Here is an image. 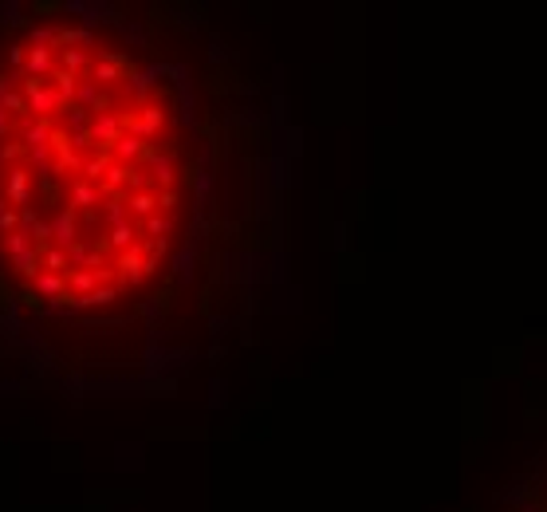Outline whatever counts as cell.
I'll list each match as a JSON object with an SVG mask.
<instances>
[{"instance_id": "6da1fadb", "label": "cell", "mask_w": 547, "mask_h": 512, "mask_svg": "<svg viewBox=\"0 0 547 512\" xmlns=\"http://www.w3.org/2000/svg\"><path fill=\"white\" fill-rule=\"evenodd\" d=\"M20 87H24V99H28V111H36L40 119H44V114H51V111H63V107H71V103L63 99L60 91L48 87V79H32V75H24Z\"/></svg>"}, {"instance_id": "7a4b0ae2", "label": "cell", "mask_w": 547, "mask_h": 512, "mask_svg": "<svg viewBox=\"0 0 547 512\" xmlns=\"http://www.w3.org/2000/svg\"><path fill=\"white\" fill-rule=\"evenodd\" d=\"M28 197H32V173L24 166H12L4 173V201L16 205V213H20V209H28Z\"/></svg>"}, {"instance_id": "3957f363", "label": "cell", "mask_w": 547, "mask_h": 512, "mask_svg": "<svg viewBox=\"0 0 547 512\" xmlns=\"http://www.w3.org/2000/svg\"><path fill=\"white\" fill-rule=\"evenodd\" d=\"M114 268H119L122 284H138L142 276H150V272L158 268V264H154V261H142V244H134L130 252H122V256H119V264H114Z\"/></svg>"}, {"instance_id": "277c9868", "label": "cell", "mask_w": 547, "mask_h": 512, "mask_svg": "<svg viewBox=\"0 0 547 512\" xmlns=\"http://www.w3.org/2000/svg\"><path fill=\"white\" fill-rule=\"evenodd\" d=\"M51 71H55V51H51V48H28L24 75H32V79H48Z\"/></svg>"}, {"instance_id": "5b68a950", "label": "cell", "mask_w": 547, "mask_h": 512, "mask_svg": "<svg viewBox=\"0 0 547 512\" xmlns=\"http://www.w3.org/2000/svg\"><path fill=\"white\" fill-rule=\"evenodd\" d=\"M51 237H55V249H71L75 244V209H60L51 217Z\"/></svg>"}, {"instance_id": "8992f818", "label": "cell", "mask_w": 547, "mask_h": 512, "mask_svg": "<svg viewBox=\"0 0 547 512\" xmlns=\"http://www.w3.org/2000/svg\"><path fill=\"white\" fill-rule=\"evenodd\" d=\"M99 197H107V193H103V185L75 181V185H71V197H67V209H91V205H99Z\"/></svg>"}, {"instance_id": "52a82bcc", "label": "cell", "mask_w": 547, "mask_h": 512, "mask_svg": "<svg viewBox=\"0 0 547 512\" xmlns=\"http://www.w3.org/2000/svg\"><path fill=\"white\" fill-rule=\"evenodd\" d=\"M91 44H95V36H91V28H60V32H55V48H60V51H67V48H79V51H87Z\"/></svg>"}, {"instance_id": "ba28073f", "label": "cell", "mask_w": 547, "mask_h": 512, "mask_svg": "<svg viewBox=\"0 0 547 512\" xmlns=\"http://www.w3.org/2000/svg\"><path fill=\"white\" fill-rule=\"evenodd\" d=\"M99 284H103V272H91V268H75L67 276V288L75 291V296H91Z\"/></svg>"}, {"instance_id": "9c48e42d", "label": "cell", "mask_w": 547, "mask_h": 512, "mask_svg": "<svg viewBox=\"0 0 547 512\" xmlns=\"http://www.w3.org/2000/svg\"><path fill=\"white\" fill-rule=\"evenodd\" d=\"M32 288L40 291L44 300H60L63 291H67V276H55V272H40V276H36V284H32Z\"/></svg>"}, {"instance_id": "30bf717a", "label": "cell", "mask_w": 547, "mask_h": 512, "mask_svg": "<svg viewBox=\"0 0 547 512\" xmlns=\"http://www.w3.org/2000/svg\"><path fill=\"white\" fill-rule=\"evenodd\" d=\"M0 249L8 252L12 261H16V256H24V252H32L36 249V244H32V237L24 229H16V232H8V237H0Z\"/></svg>"}, {"instance_id": "8fae6325", "label": "cell", "mask_w": 547, "mask_h": 512, "mask_svg": "<svg viewBox=\"0 0 547 512\" xmlns=\"http://www.w3.org/2000/svg\"><path fill=\"white\" fill-rule=\"evenodd\" d=\"M126 205H130V213H134V217H146V221H150V217H158V197H154V193H146V190L130 193Z\"/></svg>"}, {"instance_id": "7c38bea8", "label": "cell", "mask_w": 547, "mask_h": 512, "mask_svg": "<svg viewBox=\"0 0 547 512\" xmlns=\"http://www.w3.org/2000/svg\"><path fill=\"white\" fill-rule=\"evenodd\" d=\"M44 272L71 276V256H67V249H48V252H44Z\"/></svg>"}, {"instance_id": "4fadbf2b", "label": "cell", "mask_w": 547, "mask_h": 512, "mask_svg": "<svg viewBox=\"0 0 547 512\" xmlns=\"http://www.w3.org/2000/svg\"><path fill=\"white\" fill-rule=\"evenodd\" d=\"M107 221L110 229H119V225H130V205L114 193V197H107Z\"/></svg>"}, {"instance_id": "5bb4252c", "label": "cell", "mask_w": 547, "mask_h": 512, "mask_svg": "<svg viewBox=\"0 0 547 512\" xmlns=\"http://www.w3.org/2000/svg\"><path fill=\"white\" fill-rule=\"evenodd\" d=\"M114 300H119V291L107 284V288H95L91 296H79V308H110Z\"/></svg>"}, {"instance_id": "9a60e30c", "label": "cell", "mask_w": 547, "mask_h": 512, "mask_svg": "<svg viewBox=\"0 0 547 512\" xmlns=\"http://www.w3.org/2000/svg\"><path fill=\"white\" fill-rule=\"evenodd\" d=\"M154 181H158V185H173V181H178L173 158H166V154H158V158H154Z\"/></svg>"}, {"instance_id": "2e32d148", "label": "cell", "mask_w": 547, "mask_h": 512, "mask_svg": "<svg viewBox=\"0 0 547 512\" xmlns=\"http://www.w3.org/2000/svg\"><path fill=\"white\" fill-rule=\"evenodd\" d=\"M134 237H138V229H134V225H119V229H110V244H114V249H122V252H130L134 249Z\"/></svg>"}, {"instance_id": "e0dca14e", "label": "cell", "mask_w": 547, "mask_h": 512, "mask_svg": "<svg viewBox=\"0 0 547 512\" xmlns=\"http://www.w3.org/2000/svg\"><path fill=\"white\" fill-rule=\"evenodd\" d=\"M0 111H12V114H20V119H28V99H24V95H16V91H8V95H4V99H0Z\"/></svg>"}, {"instance_id": "ac0fdd59", "label": "cell", "mask_w": 547, "mask_h": 512, "mask_svg": "<svg viewBox=\"0 0 547 512\" xmlns=\"http://www.w3.org/2000/svg\"><path fill=\"white\" fill-rule=\"evenodd\" d=\"M87 63H91V55H87V51H79V48H67V51H63V67H67V71H75V75H79V71L87 67Z\"/></svg>"}, {"instance_id": "d6986e66", "label": "cell", "mask_w": 547, "mask_h": 512, "mask_svg": "<svg viewBox=\"0 0 547 512\" xmlns=\"http://www.w3.org/2000/svg\"><path fill=\"white\" fill-rule=\"evenodd\" d=\"M67 256H71V272H75V268H87V261H91V249H87V244H83V241H75V244H71V249H67Z\"/></svg>"}, {"instance_id": "ffe728a7", "label": "cell", "mask_w": 547, "mask_h": 512, "mask_svg": "<svg viewBox=\"0 0 547 512\" xmlns=\"http://www.w3.org/2000/svg\"><path fill=\"white\" fill-rule=\"evenodd\" d=\"M169 229H173V225H169V217H150V221H146V232L154 237V241H166Z\"/></svg>"}, {"instance_id": "44dd1931", "label": "cell", "mask_w": 547, "mask_h": 512, "mask_svg": "<svg viewBox=\"0 0 547 512\" xmlns=\"http://www.w3.org/2000/svg\"><path fill=\"white\" fill-rule=\"evenodd\" d=\"M20 303H24V308H32V312H44V296L36 288H24L20 291Z\"/></svg>"}, {"instance_id": "7402d4cb", "label": "cell", "mask_w": 547, "mask_h": 512, "mask_svg": "<svg viewBox=\"0 0 547 512\" xmlns=\"http://www.w3.org/2000/svg\"><path fill=\"white\" fill-rule=\"evenodd\" d=\"M8 60L16 63V71H20L24 63H28V48H24V44H12V48H8Z\"/></svg>"}, {"instance_id": "603a6c76", "label": "cell", "mask_w": 547, "mask_h": 512, "mask_svg": "<svg viewBox=\"0 0 547 512\" xmlns=\"http://www.w3.org/2000/svg\"><path fill=\"white\" fill-rule=\"evenodd\" d=\"M20 154H28V146H16V142H8V146L0 150V158H4V162H16Z\"/></svg>"}, {"instance_id": "cb8c5ba5", "label": "cell", "mask_w": 547, "mask_h": 512, "mask_svg": "<svg viewBox=\"0 0 547 512\" xmlns=\"http://www.w3.org/2000/svg\"><path fill=\"white\" fill-rule=\"evenodd\" d=\"M71 146H75V150H87V146H95V142H91V131H79V134H71Z\"/></svg>"}, {"instance_id": "d4e9b609", "label": "cell", "mask_w": 547, "mask_h": 512, "mask_svg": "<svg viewBox=\"0 0 547 512\" xmlns=\"http://www.w3.org/2000/svg\"><path fill=\"white\" fill-rule=\"evenodd\" d=\"M173 205H178V193H173V190L158 193V209H173Z\"/></svg>"}, {"instance_id": "484cf974", "label": "cell", "mask_w": 547, "mask_h": 512, "mask_svg": "<svg viewBox=\"0 0 547 512\" xmlns=\"http://www.w3.org/2000/svg\"><path fill=\"white\" fill-rule=\"evenodd\" d=\"M8 126H12V122H8V114L0 111V134H8Z\"/></svg>"}]
</instances>
